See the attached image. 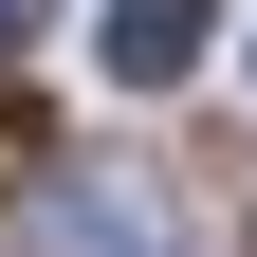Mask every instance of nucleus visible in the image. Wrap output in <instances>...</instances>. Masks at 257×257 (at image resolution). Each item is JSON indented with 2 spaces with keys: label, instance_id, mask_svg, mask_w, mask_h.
Listing matches in <instances>:
<instances>
[{
  "label": "nucleus",
  "instance_id": "nucleus-2",
  "mask_svg": "<svg viewBox=\"0 0 257 257\" xmlns=\"http://www.w3.org/2000/svg\"><path fill=\"white\" fill-rule=\"evenodd\" d=\"M202 37H220L202 0H110V19H92V55H110V92H184V74H202Z\"/></svg>",
  "mask_w": 257,
  "mask_h": 257
},
{
  "label": "nucleus",
  "instance_id": "nucleus-1",
  "mask_svg": "<svg viewBox=\"0 0 257 257\" xmlns=\"http://www.w3.org/2000/svg\"><path fill=\"white\" fill-rule=\"evenodd\" d=\"M37 257H166V202L128 166H37Z\"/></svg>",
  "mask_w": 257,
  "mask_h": 257
},
{
  "label": "nucleus",
  "instance_id": "nucleus-3",
  "mask_svg": "<svg viewBox=\"0 0 257 257\" xmlns=\"http://www.w3.org/2000/svg\"><path fill=\"white\" fill-rule=\"evenodd\" d=\"M19 37H37V0H0V55H19Z\"/></svg>",
  "mask_w": 257,
  "mask_h": 257
}]
</instances>
